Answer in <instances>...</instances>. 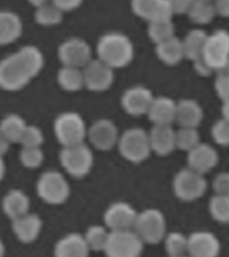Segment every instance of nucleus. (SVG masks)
I'll return each instance as SVG.
<instances>
[{
    "instance_id": "obj_1",
    "label": "nucleus",
    "mask_w": 229,
    "mask_h": 257,
    "mask_svg": "<svg viewBox=\"0 0 229 257\" xmlns=\"http://www.w3.org/2000/svg\"><path fill=\"white\" fill-rule=\"evenodd\" d=\"M44 66V56L35 46H24L0 60V88L22 90Z\"/></svg>"
},
{
    "instance_id": "obj_2",
    "label": "nucleus",
    "mask_w": 229,
    "mask_h": 257,
    "mask_svg": "<svg viewBox=\"0 0 229 257\" xmlns=\"http://www.w3.org/2000/svg\"><path fill=\"white\" fill-rule=\"evenodd\" d=\"M98 59L108 67H126L134 58V46L128 35L122 32H106L100 36L96 43Z\"/></svg>"
},
{
    "instance_id": "obj_3",
    "label": "nucleus",
    "mask_w": 229,
    "mask_h": 257,
    "mask_svg": "<svg viewBox=\"0 0 229 257\" xmlns=\"http://www.w3.org/2000/svg\"><path fill=\"white\" fill-rule=\"evenodd\" d=\"M201 60L217 75H229V31L216 30L208 35Z\"/></svg>"
},
{
    "instance_id": "obj_4",
    "label": "nucleus",
    "mask_w": 229,
    "mask_h": 257,
    "mask_svg": "<svg viewBox=\"0 0 229 257\" xmlns=\"http://www.w3.org/2000/svg\"><path fill=\"white\" fill-rule=\"evenodd\" d=\"M87 130L83 118L76 112H63L54 122V132L58 142L63 148L83 144L87 137Z\"/></svg>"
},
{
    "instance_id": "obj_5",
    "label": "nucleus",
    "mask_w": 229,
    "mask_h": 257,
    "mask_svg": "<svg viewBox=\"0 0 229 257\" xmlns=\"http://www.w3.org/2000/svg\"><path fill=\"white\" fill-rule=\"evenodd\" d=\"M118 149H120L121 156L129 162H133V164L144 162L152 153L149 133L140 127L129 128L120 137Z\"/></svg>"
},
{
    "instance_id": "obj_6",
    "label": "nucleus",
    "mask_w": 229,
    "mask_h": 257,
    "mask_svg": "<svg viewBox=\"0 0 229 257\" xmlns=\"http://www.w3.org/2000/svg\"><path fill=\"white\" fill-rule=\"evenodd\" d=\"M39 198L50 205L63 204L70 196V185L62 173L48 170L43 173L36 184Z\"/></svg>"
},
{
    "instance_id": "obj_7",
    "label": "nucleus",
    "mask_w": 229,
    "mask_h": 257,
    "mask_svg": "<svg viewBox=\"0 0 229 257\" xmlns=\"http://www.w3.org/2000/svg\"><path fill=\"white\" fill-rule=\"evenodd\" d=\"M136 233L148 244H158L166 236V220L158 209H146L137 216Z\"/></svg>"
},
{
    "instance_id": "obj_8",
    "label": "nucleus",
    "mask_w": 229,
    "mask_h": 257,
    "mask_svg": "<svg viewBox=\"0 0 229 257\" xmlns=\"http://www.w3.org/2000/svg\"><path fill=\"white\" fill-rule=\"evenodd\" d=\"M59 158L64 170L75 178L87 176L94 165L92 152L84 144L63 148L60 152Z\"/></svg>"
},
{
    "instance_id": "obj_9",
    "label": "nucleus",
    "mask_w": 229,
    "mask_h": 257,
    "mask_svg": "<svg viewBox=\"0 0 229 257\" xmlns=\"http://www.w3.org/2000/svg\"><path fill=\"white\" fill-rule=\"evenodd\" d=\"M144 250V241L136 232L121 230L110 232L103 252L106 257H140Z\"/></svg>"
},
{
    "instance_id": "obj_10",
    "label": "nucleus",
    "mask_w": 229,
    "mask_h": 257,
    "mask_svg": "<svg viewBox=\"0 0 229 257\" xmlns=\"http://www.w3.org/2000/svg\"><path fill=\"white\" fill-rule=\"evenodd\" d=\"M206 190V180L202 174L192 169H182L173 180V192L180 200L194 201L204 196Z\"/></svg>"
},
{
    "instance_id": "obj_11",
    "label": "nucleus",
    "mask_w": 229,
    "mask_h": 257,
    "mask_svg": "<svg viewBox=\"0 0 229 257\" xmlns=\"http://www.w3.org/2000/svg\"><path fill=\"white\" fill-rule=\"evenodd\" d=\"M58 56L60 63L66 67L84 68L92 60V51L84 39L70 38L59 46Z\"/></svg>"
},
{
    "instance_id": "obj_12",
    "label": "nucleus",
    "mask_w": 229,
    "mask_h": 257,
    "mask_svg": "<svg viewBox=\"0 0 229 257\" xmlns=\"http://www.w3.org/2000/svg\"><path fill=\"white\" fill-rule=\"evenodd\" d=\"M132 11L149 23L168 22L174 15L169 0H132Z\"/></svg>"
},
{
    "instance_id": "obj_13",
    "label": "nucleus",
    "mask_w": 229,
    "mask_h": 257,
    "mask_svg": "<svg viewBox=\"0 0 229 257\" xmlns=\"http://www.w3.org/2000/svg\"><path fill=\"white\" fill-rule=\"evenodd\" d=\"M138 213L128 202H114L104 212V224L111 232L132 230L134 228Z\"/></svg>"
},
{
    "instance_id": "obj_14",
    "label": "nucleus",
    "mask_w": 229,
    "mask_h": 257,
    "mask_svg": "<svg viewBox=\"0 0 229 257\" xmlns=\"http://www.w3.org/2000/svg\"><path fill=\"white\" fill-rule=\"evenodd\" d=\"M83 71L84 87L91 91H104L114 82V70L99 59H92Z\"/></svg>"
},
{
    "instance_id": "obj_15",
    "label": "nucleus",
    "mask_w": 229,
    "mask_h": 257,
    "mask_svg": "<svg viewBox=\"0 0 229 257\" xmlns=\"http://www.w3.org/2000/svg\"><path fill=\"white\" fill-rule=\"evenodd\" d=\"M87 137L91 145L98 150L107 152L118 145L120 134L116 123L110 119H98L87 130Z\"/></svg>"
},
{
    "instance_id": "obj_16",
    "label": "nucleus",
    "mask_w": 229,
    "mask_h": 257,
    "mask_svg": "<svg viewBox=\"0 0 229 257\" xmlns=\"http://www.w3.org/2000/svg\"><path fill=\"white\" fill-rule=\"evenodd\" d=\"M154 96L152 91L145 86H133L128 88L122 95L121 103L128 114L134 116L148 114L149 108L152 106Z\"/></svg>"
},
{
    "instance_id": "obj_17",
    "label": "nucleus",
    "mask_w": 229,
    "mask_h": 257,
    "mask_svg": "<svg viewBox=\"0 0 229 257\" xmlns=\"http://www.w3.org/2000/svg\"><path fill=\"white\" fill-rule=\"evenodd\" d=\"M220 241L213 233L200 230L188 237V253L190 257H218Z\"/></svg>"
},
{
    "instance_id": "obj_18",
    "label": "nucleus",
    "mask_w": 229,
    "mask_h": 257,
    "mask_svg": "<svg viewBox=\"0 0 229 257\" xmlns=\"http://www.w3.org/2000/svg\"><path fill=\"white\" fill-rule=\"evenodd\" d=\"M217 162H218V154L216 149L212 148L210 145L200 144L188 152L189 169L200 173L202 176L216 168Z\"/></svg>"
},
{
    "instance_id": "obj_19",
    "label": "nucleus",
    "mask_w": 229,
    "mask_h": 257,
    "mask_svg": "<svg viewBox=\"0 0 229 257\" xmlns=\"http://www.w3.org/2000/svg\"><path fill=\"white\" fill-rule=\"evenodd\" d=\"M154 126H172L177 118V103L169 96H157L148 111Z\"/></svg>"
},
{
    "instance_id": "obj_20",
    "label": "nucleus",
    "mask_w": 229,
    "mask_h": 257,
    "mask_svg": "<svg viewBox=\"0 0 229 257\" xmlns=\"http://www.w3.org/2000/svg\"><path fill=\"white\" fill-rule=\"evenodd\" d=\"M177 132L172 126H154L149 133L152 152L158 156H168L177 148Z\"/></svg>"
},
{
    "instance_id": "obj_21",
    "label": "nucleus",
    "mask_w": 229,
    "mask_h": 257,
    "mask_svg": "<svg viewBox=\"0 0 229 257\" xmlns=\"http://www.w3.org/2000/svg\"><path fill=\"white\" fill-rule=\"evenodd\" d=\"M90 248L84 236L78 233H70L62 237L55 245V257H88Z\"/></svg>"
},
{
    "instance_id": "obj_22",
    "label": "nucleus",
    "mask_w": 229,
    "mask_h": 257,
    "mask_svg": "<svg viewBox=\"0 0 229 257\" xmlns=\"http://www.w3.org/2000/svg\"><path fill=\"white\" fill-rule=\"evenodd\" d=\"M23 22L18 14L8 10L0 11V46L14 43L22 36Z\"/></svg>"
},
{
    "instance_id": "obj_23",
    "label": "nucleus",
    "mask_w": 229,
    "mask_h": 257,
    "mask_svg": "<svg viewBox=\"0 0 229 257\" xmlns=\"http://www.w3.org/2000/svg\"><path fill=\"white\" fill-rule=\"evenodd\" d=\"M42 225L43 222L39 216L28 213L26 216L14 220L12 229H14V233L18 237V240L28 244L38 238L40 230H42Z\"/></svg>"
},
{
    "instance_id": "obj_24",
    "label": "nucleus",
    "mask_w": 229,
    "mask_h": 257,
    "mask_svg": "<svg viewBox=\"0 0 229 257\" xmlns=\"http://www.w3.org/2000/svg\"><path fill=\"white\" fill-rule=\"evenodd\" d=\"M204 118L200 103L193 99H182L177 103V118L181 127L197 128Z\"/></svg>"
},
{
    "instance_id": "obj_25",
    "label": "nucleus",
    "mask_w": 229,
    "mask_h": 257,
    "mask_svg": "<svg viewBox=\"0 0 229 257\" xmlns=\"http://www.w3.org/2000/svg\"><path fill=\"white\" fill-rule=\"evenodd\" d=\"M3 212L12 221L28 214L30 210V198L24 192L14 189L6 194L3 198Z\"/></svg>"
},
{
    "instance_id": "obj_26",
    "label": "nucleus",
    "mask_w": 229,
    "mask_h": 257,
    "mask_svg": "<svg viewBox=\"0 0 229 257\" xmlns=\"http://www.w3.org/2000/svg\"><path fill=\"white\" fill-rule=\"evenodd\" d=\"M206 38H208V34L204 30H201V28L190 30L182 40L185 58H188L192 62L201 59L205 43H206Z\"/></svg>"
},
{
    "instance_id": "obj_27",
    "label": "nucleus",
    "mask_w": 229,
    "mask_h": 257,
    "mask_svg": "<svg viewBox=\"0 0 229 257\" xmlns=\"http://www.w3.org/2000/svg\"><path fill=\"white\" fill-rule=\"evenodd\" d=\"M156 52L161 62H164L168 66H176L185 58L182 40H180L176 36L166 40L164 43L157 44Z\"/></svg>"
},
{
    "instance_id": "obj_28",
    "label": "nucleus",
    "mask_w": 229,
    "mask_h": 257,
    "mask_svg": "<svg viewBox=\"0 0 229 257\" xmlns=\"http://www.w3.org/2000/svg\"><path fill=\"white\" fill-rule=\"evenodd\" d=\"M26 127H27L26 120L20 115H18V114H10V115L4 116L3 120L0 122V133L11 144L20 142Z\"/></svg>"
},
{
    "instance_id": "obj_29",
    "label": "nucleus",
    "mask_w": 229,
    "mask_h": 257,
    "mask_svg": "<svg viewBox=\"0 0 229 257\" xmlns=\"http://www.w3.org/2000/svg\"><path fill=\"white\" fill-rule=\"evenodd\" d=\"M58 83L66 91H78L84 87L83 71L75 67H63L58 71Z\"/></svg>"
},
{
    "instance_id": "obj_30",
    "label": "nucleus",
    "mask_w": 229,
    "mask_h": 257,
    "mask_svg": "<svg viewBox=\"0 0 229 257\" xmlns=\"http://www.w3.org/2000/svg\"><path fill=\"white\" fill-rule=\"evenodd\" d=\"M216 15L214 4L208 0H194V3L188 11L189 19L196 24L210 23Z\"/></svg>"
},
{
    "instance_id": "obj_31",
    "label": "nucleus",
    "mask_w": 229,
    "mask_h": 257,
    "mask_svg": "<svg viewBox=\"0 0 229 257\" xmlns=\"http://www.w3.org/2000/svg\"><path fill=\"white\" fill-rule=\"evenodd\" d=\"M176 27L173 24L172 20L168 22H156V23H149L148 35L153 43L161 44L166 40L174 38Z\"/></svg>"
},
{
    "instance_id": "obj_32",
    "label": "nucleus",
    "mask_w": 229,
    "mask_h": 257,
    "mask_svg": "<svg viewBox=\"0 0 229 257\" xmlns=\"http://www.w3.org/2000/svg\"><path fill=\"white\" fill-rule=\"evenodd\" d=\"M62 19H63V11H60L59 8L52 3H47L36 8L35 20L40 26H46V27L56 26L62 22Z\"/></svg>"
},
{
    "instance_id": "obj_33",
    "label": "nucleus",
    "mask_w": 229,
    "mask_h": 257,
    "mask_svg": "<svg viewBox=\"0 0 229 257\" xmlns=\"http://www.w3.org/2000/svg\"><path fill=\"white\" fill-rule=\"evenodd\" d=\"M108 236H110V232H107V229L104 226L94 225L87 229V232L84 234V240L87 242L90 250H104Z\"/></svg>"
},
{
    "instance_id": "obj_34",
    "label": "nucleus",
    "mask_w": 229,
    "mask_h": 257,
    "mask_svg": "<svg viewBox=\"0 0 229 257\" xmlns=\"http://www.w3.org/2000/svg\"><path fill=\"white\" fill-rule=\"evenodd\" d=\"M165 248L170 257L184 256L188 252V237L180 232H172L166 234Z\"/></svg>"
},
{
    "instance_id": "obj_35",
    "label": "nucleus",
    "mask_w": 229,
    "mask_h": 257,
    "mask_svg": "<svg viewBox=\"0 0 229 257\" xmlns=\"http://www.w3.org/2000/svg\"><path fill=\"white\" fill-rule=\"evenodd\" d=\"M209 212L212 217L218 222L228 224L229 222V196H217L212 197L209 202Z\"/></svg>"
},
{
    "instance_id": "obj_36",
    "label": "nucleus",
    "mask_w": 229,
    "mask_h": 257,
    "mask_svg": "<svg viewBox=\"0 0 229 257\" xmlns=\"http://www.w3.org/2000/svg\"><path fill=\"white\" fill-rule=\"evenodd\" d=\"M177 148L184 150V152H190L192 149L201 144L200 133L197 128L193 127H181L177 132Z\"/></svg>"
},
{
    "instance_id": "obj_37",
    "label": "nucleus",
    "mask_w": 229,
    "mask_h": 257,
    "mask_svg": "<svg viewBox=\"0 0 229 257\" xmlns=\"http://www.w3.org/2000/svg\"><path fill=\"white\" fill-rule=\"evenodd\" d=\"M19 160L26 168L35 169L42 165L44 154L40 148H23L19 154Z\"/></svg>"
},
{
    "instance_id": "obj_38",
    "label": "nucleus",
    "mask_w": 229,
    "mask_h": 257,
    "mask_svg": "<svg viewBox=\"0 0 229 257\" xmlns=\"http://www.w3.org/2000/svg\"><path fill=\"white\" fill-rule=\"evenodd\" d=\"M43 142L44 137L42 130L38 126L27 124V127L23 133V137L20 140V144L23 145V148H40Z\"/></svg>"
},
{
    "instance_id": "obj_39",
    "label": "nucleus",
    "mask_w": 229,
    "mask_h": 257,
    "mask_svg": "<svg viewBox=\"0 0 229 257\" xmlns=\"http://www.w3.org/2000/svg\"><path fill=\"white\" fill-rule=\"evenodd\" d=\"M212 137L220 146H229V120L221 118L213 124Z\"/></svg>"
},
{
    "instance_id": "obj_40",
    "label": "nucleus",
    "mask_w": 229,
    "mask_h": 257,
    "mask_svg": "<svg viewBox=\"0 0 229 257\" xmlns=\"http://www.w3.org/2000/svg\"><path fill=\"white\" fill-rule=\"evenodd\" d=\"M214 88H216L218 98L224 103L229 102V75H226V74L217 75L216 82H214Z\"/></svg>"
},
{
    "instance_id": "obj_41",
    "label": "nucleus",
    "mask_w": 229,
    "mask_h": 257,
    "mask_svg": "<svg viewBox=\"0 0 229 257\" xmlns=\"http://www.w3.org/2000/svg\"><path fill=\"white\" fill-rule=\"evenodd\" d=\"M213 189L217 196H229V173H220L213 180Z\"/></svg>"
},
{
    "instance_id": "obj_42",
    "label": "nucleus",
    "mask_w": 229,
    "mask_h": 257,
    "mask_svg": "<svg viewBox=\"0 0 229 257\" xmlns=\"http://www.w3.org/2000/svg\"><path fill=\"white\" fill-rule=\"evenodd\" d=\"M169 3L174 15H182V14H188L194 0H169Z\"/></svg>"
},
{
    "instance_id": "obj_43",
    "label": "nucleus",
    "mask_w": 229,
    "mask_h": 257,
    "mask_svg": "<svg viewBox=\"0 0 229 257\" xmlns=\"http://www.w3.org/2000/svg\"><path fill=\"white\" fill-rule=\"evenodd\" d=\"M52 4L59 8L60 11L67 12L76 10L80 4L83 3V0H51Z\"/></svg>"
},
{
    "instance_id": "obj_44",
    "label": "nucleus",
    "mask_w": 229,
    "mask_h": 257,
    "mask_svg": "<svg viewBox=\"0 0 229 257\" xmlns=\"http://www.w3.org/2000/svg\"><path fill=\"white\" fill-rule=\"evenodd\" d=\"M214 10L217 15L222 18H229V0H214Z\"/></svg>"
},
{
    "instance_id": "obj_45",
    "label": "nucleus",
    "mask_w": 229,
    "mask_h": 257,
    "mask_svg": "<svg viewBox=\"0 0 229 257\" xmlns=\"http://www.w3.org/2000/svg\"><path fill=\"white\" fill-rule=\"evenodd\" d=\"M10 144H11V142L0 133V157H3V154L7 153L8 148H10Z\"/></svg>"
},
{
    "instance_id": "obj_46",
    "label": "nucleus",
    "mask_w": 229,
    "mask_h": 257,
    "mask_svg": "<svg viewBox=\"0 0 229 257\" xmlns=\"http://www.w3.org/2000/svg\"><path fill=\"white\" fill-rule=\"evenodd\" d=\"M28 3L32 4L34 7H42V6H44V4L48 3V0H27Z\"/></svg>"
},
{
    "instance_id": "obj_47",
    "label": "nucleus",
    "mask_w": 229,
    "mask_h": 257,
    "mask_svg": "<svg viewBox=\"0 0 229 257\" xmlns=\"http://www.w3.org/2000/svg\"><path fill=\"white\" fill-rule=\"evenodd\" d=\"M222 118L229 120V102L224 103V106H222Z\"/></svg>"
},
{
    "instance_id": "obj_48",
    "label": "nucleus",
    "mask_w": 229,
    "mask_h": 257,
    "mask_svg": "<svg viewBox=\"0 0 229 257\" xmlns=\"http://www.w3.org/2000/svg\"><path fill=\"white\" fill-rule=\"evenodd\" d=\"M4 173H6V165H4L3 158H2V157H0V181L3 180Z\"/></svg>"
},
{
    "instance_id": "obj_49",
    "label": "nucleus",
    "mask_w": 229,
    "mask_h": 257,
    "mask_svg": "<svg viewBox=\"0 0 229 257\" xmlns=\"http://www.w3.org/2000/svg\"><path fill=\"white\" fill-rule=\"evenodd\" d=\"M4 253H6V248H4L3 241L0 238V257H4Z\"/></svg>"
},
{
    "instance_id": "obj_50",
    "label": "nucleus",
    "mask_w": 229,
    "mask_h": 257,
    "mask_svg": "<svg viewBox=\"0 0 229 257\" xmlns=\"http://www.w3.org/2000/svg\"><path fill=\"white\" fill-rule=\"evenodd\" d=\"M178 257H190V256H185V254H184V256H178Z\"/></svg>"
},
{
    "instance_id": "obj_51",
    "label": "nucleus",
    "mask_w": 229,
    "mask_h": 257,
    "mask_svg": "<svg viewBox=\"0 0 229 257\" xmlns=\"http://www.w3.org/2000/svg\"><path fill=\"white\" fill-rule=\"evenodd\" d=\"M208 2H212V3H213V2H214V0H208Z\"/></svg>"
}]
</instances>
